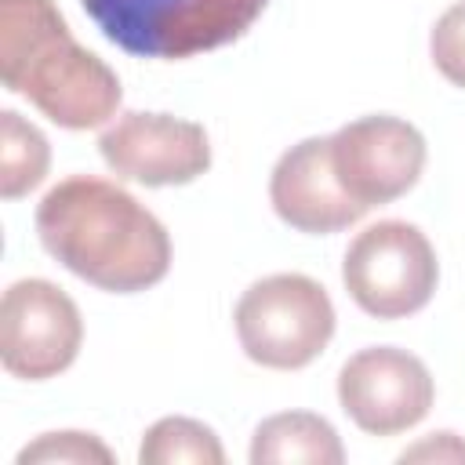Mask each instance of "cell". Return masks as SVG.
Masks as SVG:
<instances>
[{
  "mask_svg": "<svg viewBox=\"0 0 465 465\" xmlns=\"http://www.w3.org/2000/svg\"><path fill=\"white\" fill-rule=\"evenodd\" d=\"M47 167H51L47 138L15 109H4L0 113V196L4 200L25 196L44 182Z\"/></svg>",
  "mask_w": 465,
  "mask_h": 465,
  "instance_id": "7c38bea8",
  "label": "cell"
},
{
  "mask_svg": "<svg viewBox=\"0 0 465 465\" xmlns=\"http://www.w3.org/2000/svg\"><path fill=\"white\" fill-rule=\"evenodd\" d=\"M232 320L247 360L269 371L309 367L334 334L331 294L302 272H276L251 283L240 294Z\"/></svg>",
  "mask_w": 465,
  "mask_h": 465,
  "instance_id": "277c9868",
  "label": "cell"
},
{
  "mask_svg": "<svg viewBox=\"0 0 465 465\" xmlns=\"http://www.w3.org/2000/svg\"><path fill=\"white\" fill-rule=\"evenodd\" d=\"M341 280L349 298L378 320H403L429 305L440 262L429 236L411 222H374L345 251Z\"/></svg>",
  "mask_w": 465,
  "mask_h": 465,
  "instance_id": "5b68a950",
  "label": "cell"
},
{
  "mask_svg": "<svg viewBox=\"0 0 465 465\" xmlns=\"http://www.w3.org/2000/svg\"><path fill=\"white\" fill-rule=\"evenodd\" d=\"M432 65L450 80L454 87H465V0H454L432 25L429 36Z\"/></svg>",
  "mask_w": 465,
  "mask_h": 465,
  "instance_id": "9a60e30c",
  "label": "cell"
},
{
  "mask_svg": "<svg viewBox=\"0 0 465 465\" xmlns=\"http://www.w3.org/2000/svg\"><path fill=\"white\" fill-rule=\"evenodd\" d=\"M331 163L341 189L371 211L414 189L425 167V138L400 116H360L331 134Z\"/></svg>",
  "mask_w": 465,
  "mask_h": 465,
  "instance_id": "ba28073f",
  "label": "cell"
},
{
  "mask_svg": "<svg viewBox=\"0 0 465 465\" xmlns=\"http://www.w3.org/2000/svg\"><path fill=\"white\" fill-rule=\"evenodd\" d=\"M436 400L429 367L396 345L360 349L338 371L341 411L371 436H396L414 429Z\"/></svg>",
  "mask_w": 465,
  "mask_h": 465,
  "instance_id": "52a82bcc",
  "label": "cell"
},
{
  "mask_svg": "<svg viewBox=\"0 0 465 465\" xmlns=\"http://www.w3.org/2000/svg\"><path fill=\"white\" fill-rule=\"evenodd\" d=\"M84 341L76 302L51 280H18L0 302V363L7 374L44 381L73 367Z\"/></svg>",
  "mask_w": 465,
  "mask_h": 465,
  "instance_id": "8992f818",
  "label": "cell"
},
{
  "mask_svg": "<svg viewBox=\"0 0 465 465\" xmlns=\"http://www.w3.org/2000/svg\"><path fill=\"white\" fill-rule=\"evenodd\" d=\"M138 461L142 465H222L225 450L218 443V436L196 421V418H160L156 425H149L142 447H138Z\"/></svg>",
  "mask_w": 465,
  "mask_h": 465,
  "instance_id": "4fadbf2b",
  "label": "cell"
},
{
  "mask_svg": "<svg viewBox=\"0 0 465 465\" xmlns=\"http://www.w3.org/2000/svg\"><path fill=\"white\" fill-rule=\"evenodd\" d=\"M94 25L138 58H193L240 40L265 0H80Z\"/></svg>",
  "mask_w": 465,
  "mask_h": 465,
  "instance_id": "3957f363",
  "label": "cell"
},
{
  "mask_svg": "<svg viewBox=\"0 0 465 465\" xmlns=\"http://www.w3.org/2000/svg\"><path fill=\"white\" fill-rule=\"evenodd\" d=\"M44 251L80 280L134 294L160 283L171 269V236L127 189L94 174L62 178L36 203Z\"/></svg>",
  "mask_w": 465,
  "mask_h": 465,
  "instance_id": "6da1fadb",
  "label": "cell"
},
{
  "mask_svg": "<svg viewBox=\"0 0 465 465\" xmlns=\"http://www.w3.org/2000/svg\"><path fill=\"white\" fill-rule=\"evenodd\" d=\"M269 200L272 211L298 232L327 236L338 229H349L367 214L363 203H356L331 163V138H305L291 145L269 178Z\"/></svg>",
  "mask_w": 465,
  "mask_h": 465,
  "instance_id": "30bf717a",
  "label": "cell"
},
{
  "mask_svg": "<svg viewBox=\"0 0 465 465\" xmlns=\"http://www.w3.org/2000/svg\"><path fill=\"white\" fill-rule=\"evenodd\" d=\"M0 80L69 131L105 124L124 98L116 73L73 40L54 0H0Z\"/></svg>",
  "mask_w": 465,
  "mask_h": 465,
  "instance_id": "7a4b0ae2",
  "label": "cell"
},
{
  "mask_svg": "<svg viewBox=\"0 0 465 465\" xmlns=\"http://www.w3.org/2000/svg\"><path fill=\"white\" fill-rule=\"evenodd\" d=\"M36 461H47V465H80V461H102L109 465L113 461V450L94 440L91 432H44L36 443L22 447L18 450V465H36Z\"/></svg>",
  "mask_w": 465,
  "mask_h": 465,
  "instance_id": "5bb4252c",
  "label": "cell"
},
{
  "mask_svg": "<svg viewBox=\"0 0 465 465\" xmlns=\"http://www.w3.org/2000/svg\"><path fill=\"white\" fill-rule=\"evenodd\" d=\"M98 153L116 178L138 185H185L211 167L207 131L167 113H124L98 138Z\"/></svg>",
  "mask_w": 465,
  "mask_h": 465,
  "instance_id": "9c48e42d",
  "label": "cell"
},
{
  "mask_svg": "<svg viewBox=\"0 0 465 465\" xmlns=\"http://www.w3.org/2000/svg\"><path fill=\"white\" fill-rule=\"evenodd\" d=\"M341 465L345 450L334 425L309 411H283L265 418L251 440V465Z\"/></svg>",
  "mask_w": 465,
  "mask_h": 465,
  "instance_id": "8fae6325",
  "label": "cell"
},
{
  "mask_svg": "<svg viewBox=\"0 0 465 465\" xmlns=\"http://www.w3.org/2000/svg\"><path fill=\"white\" fill-rule=\"evenodd\" d=\"M400 461H465V443L454 436V432H432L425 436L421 443L407 447L400 454Z\"/></svg>",
  "mask_w": 465,
  "mask_h": 465,
  "instance_id": "2e32d148",
  "label": "cell"
}]
</instances>
